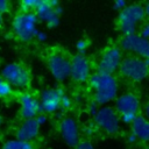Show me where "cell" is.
I'll return each mask as SVG.
<instances>
[{
  "label": "cell",
  "instance_id": "1",
  "mask_svg": "<svg viewBox=\"0 0 149 149\" xmlns=\"http://www.w3.org/2000/svg\"><path fill=\"white\" fill-rule=\"evenodd\" d=\"M88 84L93 93V101L99 106H106L118 97L119 83L113 74L97 71L91 74Z\"/></svg>",
  "mask_w": 149,
  "mask_h": 149
},
{
  "label": "cell",
  "instance_id": "2",
  "mask_svg": "<svg viewBox=\"0 0 149 149\" xmlns=\"http://www.w3.org/2000/svg\"><path fill=\"white\" fill-rule=\"evenodd\" d=\"M146 19L144 7L141 3H130L119 13L118 24L123 36L136 34L139 27Z\"/></svg>",
  "mask_w": 149,
  "mask_h": 149
},
{
  "label": "cell",
  "instance_id": "3",
  "mask_svg": "<svg viewBox=\"0 0 149 149\" xmlns=\"http://www.w3.org/2000/svg\"><path fill=\"white\" fill-rule=\"evenodd\" d=\"M38 20L35 13L30 12H20L17 13L12 22V28L14 35L21 41V42H30L33 38H35L36 33L38 31L37 28Z\"/></svg>",
  "mask_w": 149,
  "mask_h": 149
},
{
  "label": "cell",
  "instance_id": "4",
  "mask_svg": "<svg viewBox=\"0 0 149 149\" xmlns=\"http://www.w3.org/2000/svg\"><path fill=\"white\" fill-rule=\"evenodd\" d=\"M0 77L3 80H6L13 88L17 90L27 88L30 85L31 80L29 70L24 65L16 62L7 63L6 65H3V68L1 69Z\"/></svg>",
  "mask_w": 149,
  "mask_h": 149
},
{
  "label": "cell",
  "instance_id": "5",
  "mask_svg": "<svg viewBox=\"0 0 149 149\" xmlns=\"http://www.w3.org/2000/svg\"><path fill=\"white\" fill-rule=\"evenodd\" d=\"M119 71L122 77L132 81H142L149 74V59L127 56L122 59Z\"/></svg>",
  "mask_w": 149,
  "mask_h": 149
},
{
  "label": "cell",
  "instance_id": "6",
  "mask_svg": "<svg viewBox=\"0 0 149 149\" xmlns=\"http://www.w3.org/2000/svg\"><path fill=\"white\" fill-rule=\"evenodd\" d=\"M63 12L62 5L57 0H38L34 10L37 20L45 23L48 28H55L59 24V16Z\"/></svg>",
  "mask_w": 149,
  "mask_h": 149
},
{
  "label": "cell",
  "instance_id": "7",
  "mask_svg": "<svg viewBox=\"0 0 149 149\" xmlns=\"http://www.w3.org/2000/svg\"><path fill=\"white\" fill-rule=\"evenodd\" d=\"M94 123L99 129L105 132L106 134L114 135L120 130L121 127V120L118 112L114 109V107L111 106H100L95 115L93 116Z\"/></svg>",
  "mask_w": 149,
  "mask_h": 149
},
{
  "label": "cell",
  "instance_id": "8",
  "mask_svg": "<svg viewBox=\"0 0 149 149\" xmlns=\"http://www.w3.org/2000/svg\"><path fill=\"white\" fill-rule=\"evenodd\" d=\"M121 51L132 54L142 59H149V40L143 38L137 33L128 36H122L120 40Z\"/></svg>",
  "mask_w": 149,
  "mask_h": 149
},
{
  "label": "cell",
  "instance_id": "9",
  "mask_svg": "<svg viewBox=\"0 0 149 149\" xmlns=\"http://www.w3.org/2000/svg\"><path fill=\"white\" fill-rule=\"evenodd\" d=\"M123 55L119 47L107 48L98 61V71L107 74H113L120 69Z\"/></svg>",
  "mask_w": 149,
  "mask_h": 149
},
{
  "label": "cell",
  "instance_id": "10",
  "mask_svg": "<svg viewBox=\"0 0 149 149\" xmlns=\"http://www.w3.org/2000/svg\"><path fill=\"white\" fill-rule=\"evenodd\" d=\"M48 69L52 78L57 81H64L70 77L71 62L70 59L59 52H54L48 57Z\"/></svg>",
  "mask_w": 149,
  "mask_h": 149
},
{
  "label": "cell",
  "instance_id": "11",
  "mask_svg": "<svg viewBox=\"0 0 149 149\" xmlns=\"http://www.w3.org/2000/svg\"><path fill=\"white\" fill-rule=\"evenodd\" d=\"M64 95V91L61 87H50L41 92L40 95V106L41 112L44 114L55 113L61 108V100Z\"/></svg>",
  "mask_w": 149,
  "mask_h": 149
},
{
  "label": "cell",
  "instance_id": "12",
  "mask_svg": "<svg viewBox=\"0 0 149 149\" xmlns=\"http://www.w3.org/2000/svg\"><path fill=\"white\" fill-rule=\"evenodd\" d=\"M140 108H141L140 99L136 94L132 92L121 93L114 100V109L118 112L119 115H125V114L139 115L137 113L140 112Z\"/></svg>",
  "mask_w": 149,
  "mask_h": 149
},
{
  "label": "cell",
  "instance_id": "13",
  "mask_svg": "<svg viewBox=\"0 0 149 149\" xmlns=\"http://www.w3.org/2000/svg\"><path fill=\"white\" fill-rule=\"evenodd\" d=\"M70 77L76 83H85L91 77V63L84 55H74L71 59Z\"/></svg>",
  "mask_w": 149,
  "mask_h": 149
},
{
  "label": "cell",
  "instance_id": "14",
  "mask_svg": "<svg viewBox=\"0 0 149 149\" xmlns=\"http://www.w3.org/2000/svg\"><path fill=\"white\" fill-rule=\"evenodd\" d=\"M59 134H61L62 140L69 147L74 148L80 142L79 126H78L77 121L71 116H66L61 121V123H59Z\"/></svg>",
  "mask_w": 149,
  "mask_h": 149
},
{
  "label": "cell",
  "instance_id": "15",
  "mask_svg": "<svg viewBox=\"0 0 149 149\" xmlns=\"http://www.w3.org/2000/svg\"><path fill=\"white\" fill-rule=\"evenodd\" d=\"M19 104H20V115L23 120L28 119H35L41 112L40 100L30 94V93H22L19 97Z\"/></svg>",
  "mask_w": 149,
  "mask_h": 149
},
{
  "label": "cell",
  "instance_id": "16",
  "mask_svg": "<svg viewBox=\"0 0 149 149\" xmlns=\"http://www.w3.org/2000/svg\"><path fill=\"white\" fill-rule=\"evenodd\" d=\"M40 128L41 126L37 123L36 119L23 120L15 130V139L31 142L34 139L37 137L40 133Z\"/></svg>",
  "mask_w": 149,
  "mask_h": 149
},
{
  "label": "cell",
  "instance_id": "17",
  "mask_svg": "<svg viewBox=\"0 0 149 149\" xmlns=\"http://www.w3.org/2000/svg\"><path fill=\"white\" fill-rule=\"evenodd\" d=\"M130 129L137 141H141L143 143L149 142V121L143 115H137L133 123L130 125Z\"/></svg>",
  "mask_w": 149,
  "mask_h": 149
},
{
  "label": "cell",
  "instance_id": "18",
  "mask_svg": "<svg viewBox=\"0 0 149 149\" xmlns=\"http://www.w3.org/2000/svg\"><path fill=\"white\" fill-rule=\"evenodd\" d=\"M1 149H34V144L33 142L29 141H22V140H17V139H10L7 140Z\"/></svg>",
  "mask_w": 149,
  "mask_h": 149
},
{
  "label": "cell",
  "instance_id": "19",
  "mask_svg": "<svg viewBox=\"0 0 149 149\" xmlns=\"http://www.w3.org/2000/svg\"><path fill=\"white\" fill-rule=\"evenodd\" d=\"M13 91H14V88L6 80H3L0 77V99L10 97L13 94Z\"/></svg>",
  "mask_w": 149,
  "mask_h": 149
},
{
  "label": "cell",
  "instance_id": "20",
  "mask_svg": "<svg viewBox=\"0 0 149 149\" xmlns=\"http://www.w3.org/2000/svg\"><path fill=\"white\" fill-rule=\"evenodd\" d=\"M37 1L38 0H23L22 2H20V8L22 12L34 13V10L36 9V6H37Z\"/></svg>",
  "mask_w": 149,
  "mask_h": 149
},
{
  "label": "cell",
  "instance_id": "21",
  "mask_svg": "<svg viewBox=\"0 0 149 149\" xmlns=\"http://www.w3.org/2000/svg\"><path fill=\"white\" fill-rule=\"evenodd\" d=\"M87 48H88V41L86 38H80V40L77 41L76 49H77V51H78L79 55H84L86 52Z\"/></svg>",
  "mask_w": 149,
  "mask_h": 149
},
{
  "label": "cell",
  "instance_id": "22",
  "mask_svg": "<svg viewBox=\"0 0 149 149\" xmlns=\"http://www.w3.org/2000/svg\"><path fill=\"white\" fill-rule=\"evenodd\" d=\"M139 35L142 36L143 38L149 40V21L143 22V23L139 27Z\"/></svg>",
  "mask_w": 149,
  "mask_h": 149
},
{
  "label": "cell",
  "instance_id": "23",
  "mask_svg": "<svg viewBox=\"0 0 149 149\" xmlns=\"http://www.w3.org/2000/svg\"><path fill=\"white\" fill-rule=\"evenodd\" d=\"M71 106H72V100H71V98H70L68 94L64 93V95L62 97V100H61V108L68 111V109L71 108Z\"/></svg>",
  "mask_w": 149,
  "mask_h": 149
},
{
  "label": "cell",
  "instance_id": "24",
  "mask_svg": "<svg viewBox=\"0 0 149 149\" xmlns=\"http://www.w3.org/2000/svg\"><path fill=\"white\" fill-rule=\"evenodd\" d=\"M136 116L137 115H134V114H125V115H120V120H121V123L132 125Z\"/></svg>",
  "mask_w": 149,
  "mask_h": 149
},
{
  "label": "cell",
  "instance_id": "25",
  "mask_svg": "<svg viewBox=\"0 0 149 149\" xmlns=\"http://www.w3.org/2000/svg\"><path fill=\"white\" fill-rule=\"evenodd\" d=\"M74 149H95V147L87 140H84V141H80L76 147Z\"/></svg>",
  "mask_w": 149,
  "mask_h": 149
},
{
  "label": "cell",
  "instance_id": "26",
  "mask_svg": "<svg viewBox=\"0 0 149 149\" xmlns=\"http://www.w3.org/2000/svg\"><path fill=\"white\" fill-rule=\"evenodd\" d=\"M10 10V3L7 0H0V14L3 15Z\"/></svg>",
  "mask_w": 149,
  "mask_h": 149
},
{
  "label": "cell",
  "instance_id": "27",
  "mask_svg": "<svg viewBox=\"0 0 149 149\" xmlns=\"http://www.w3.org/2000/svg\"><path fill=\"white\" fill-rule=\"evenodd\" d=\"M126 7H127V2H126L125 0H116V1L113 3V8H114L115 10H118V12L123 10Z\"/></svg>",
  "mask_w": 149,
  "mask_h": 149
},
{
  "label": "cell",
  "instance_id": "28",
  "mask_svg": "<svg viewBox=\"0 0 149 149\" xmlns=\"http://www.w3.org/2000/svg\"><path fill=\"white\" fill-rule=\"evenodd\" d=\"M99 107H100V106H99L95 101H91V102L88 104V113H90L92 116H94V115H95V113L98 112Z\"/></svg>",
  "mask_w": 149,
  "mask_h": 149
},
{
  "label": "cell",
  "instance_id": "29",
  "mask_svg": "<svg viewBox=\"0 0 149 149\" xmlns=\"http://www.w3.org/2000/svg\"><path fill=\"white\" fill-rule=\"evenodd\" d=\"M35 38L38 41V42H45L47 41V38H48V35H47V33L45 31H43V30H40L38 29V31L36 33V35H35Z\"/></svg>",
  "mask_w": 149,
  "mask_h": 149
},
{
  "label": "cell",
  "instance_id": "30",
  "mask_svg": "<svg viewBox=\"0 0 149 149\" xmlns=\"http://www.w3.org/2000/svg\"><path fill=\"white\" fill-rule=\"evenodd\" d=\"M35 119H36V121H37V123H38L40 126L47 123V121H48V116H47V114H44V113H40Z\"/></svg>",
  "mask_w": 149,
  "mask_h": 149
},
{
  "label": "cell",
  "instance_id": "31",
  "mask_svg": "<svg viewBox=\"0 0 149 149\" xmlns=\"http://www.w3.org/2000/svg\"><path fill=\"white\" fill-rule=\"evenodd\" d=\"M127 141H128V143L134 144V143L137 142V139H136V136H135L133 133H130V134H128V136H127Z\"/></svg>",
  "mask_w": 149,
  "mask_h": 149
},
{
  "label": "cell",
  "instance_id": "32",
  "mask_svg": "<svg viewBox=\"0 0 149 149\" xmlns=\"http://www.w3.org/2000/svg\"><path fill=\"white\" fill-rule=\"evenodd\" d=\"M143 116L149 121V101L146 104V106L143 108Z\"/></svg>",
  "mask_w": 149,
  "mask_h": 149
},
{
  "label": "cell",
  "instance_id": "33",
  "mask_svg": "<svg viewBox=\"0 0 149 149\" xmlns=\"http://www.w3.org/2000/svg\"><path fill=\"white\" fill-rule=\"evenodd\" d=\"M143 7H144V13H146V17H147V16L149 17V2H147V3H146V5L143 6Z\"/></svg>",
  "mask_w": 149,
  "mask_h": 149
},
{
  "label": "cell",
  "instance_id": "34",
  "mask_svg": "<svg viewBox=\"0 0 149 149\" xmlns=\"http://www.w3.org/2000/svg\"><path fill=\"white\" fill-rule=\"evenodd\" d=\"M85 133H86V134H92V133H93V129H92V128H87Z\"/></svg>",
  "mask_w": 149,
  "mask_h": 149
},
{
  "label": "cell",
  "instance_id": "35",
  "mask_svg": "<svg viewBox=\"0 0 149 149\" xmlns=\"http://www.w3.org/2000/svg\"><path fill=\"white\" fill-rule=\"evenodd\" d=\"M1 26H2V15L0 14V28H1Z\"/></svg>",
  "mask_w": 149,
  "mask_h": 149
},
{
  "label": "cell",
  "instance_id": "36",
  "mask_svg": "<svg viewBox=\"0 0 149 149\" xmlns=\"http://www.w3.org/2000/svg\"><path fill=\"white\" fill-rule=\"evenodd\" d=\"M2 125V118H1V115H0V126Z\"/></svg>",
  "mask_w": 149,
  "mask_h": 149
},
{
  "label": "cell",
  "instance_id": "37",
  "mask_svg": "<svg viewBox=\"0 0 149 149\" xmlns=\"http://www.w3.org/2000/svg\"><path fill=\"white\" fill-rule=\"evenodd\" d=\"M146 149H149V147H147V148H146Z\"/></svg>",
  "mask_w": 149,
  "mask_h": 149
}]
</instances>
